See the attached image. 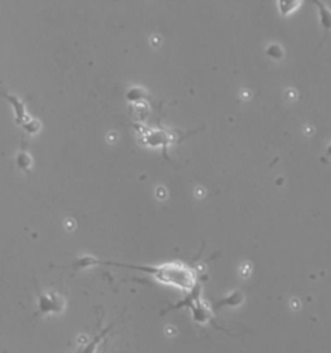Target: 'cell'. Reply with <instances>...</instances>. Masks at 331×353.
<instances>
[{"instance_id":"obj_1","label":"cell","mask_w":331,"mask_h":353,"mask_svg":"<svg viewBox=\"0 0 331 353\" xmlns=\"http://www.w3.org/2000/svg\"><path fill=\"white\" fill-rule=\"evenodd\" d=\"M113 265L126 269L139 270L152 277L156 282L161 285L170 286L181 291L190 292L195 286L198 285V274L187 264L181 261H172V263H164L160 265H129V264L114 263V261H103V260H95V265Z\"/></svg>"},{"instance_id":"obj_2","label":"cell","mask_w":331,"mask_h":353,"mask_svg":"<svg viewBox=\"0 0 331 353\" xmlns=\"http://www.w3.org/2000/svg\"><path fill=\"white\" fill-rule=\"evenodd\" d=\"M181 308H187L191 312V318L195 324L207 325L213 320V312L209 308V305L201 299V286L196 285L190 292H187L185 299L174 305H170L165 309V313L172 311H177Z\"/></svg>"},{"instance_id":"obj_3","label":"cell","mask_w":331,"mask_h":353,"mask_svg":"<svg viewBox=\"0 0 331 353\" xmlns=\"http://www.w3.org/2000/svg\"><path fill=\"white\" fill-rule=\"evenodd\" d=\"M0 94L3 95L5 99H8L9 103L12 104V107L14 108V120H16L17 125L22 126L29 134L36 133V131L39 130V127H40V123H39L36 120H34L31 116L27 114L22 101L19 100L16 95L9 94V92L1 90V88H0Z\"/></svg>"},{"instance_id":"obj_4","label":"cell","mask_w":331,"mask_h":353,"mask_svg":"<svg viewBox=\"0 0 331 353\" xmlns=\"http://www.w3.org/2000/svg\"><path fill=\"white\" fill-rule=\"evenodd\" d=\"M65 300L58 292H42L38 296V311L40 315H58L64 312Z\"/></svg>"},{"instance_id":"obj_5","label":"cell","mask_w":331,"mask_h":353,"mask_svg":"<svg viewBox=\"0 0 331 353\" xmlns=\"http://www.w3.org/2000/svg\"><path fill=\"white\" fill-rule=\"evenodd\" d=\"M144 143L149 147H166L172 142L170 134L159 129H151L144 134Z\"/></svg>"},{"instance_id":"obj_6","label":"cell","mask_w":331,"mask_h":353,"mask_svg":"<svg viewBox=\"0 0 331 353\" xmlns=\"http://www.w3.org/2000/svg\"><path fill=\"white\" fill-rule=\"evenodd\" d=\"M244 303V295L240 291L235 290L231 294H229L227 296H225L224 299H221L216 303L214 309H220L222 307H230V308H237L239 305H242Z\"/></svg>"},{"instance_id":"obj_7","label":"cell","mask_w":331,"mask_h":353,"mask_svg":"<svg viewBox=\"0 0 331 353\" xmlns=\"http://www.w3.org/2000/svg\"><path fill=\"white\" fill-rule=\"evenodd\" d=\"M112 328H113V325H110V326H108V328L104 329V330L101 331L100 334H97L96 337H95L94 339H92V341L87 342V343L84 344V347L82 348V350L79 351L78 353H96L97 347L100 346L101 342L104 341V338L107 337V334L109 333L110 330H112Z\"/></svg>"},{"instance_id":"obj_8","label":"cell","mask_w":331,"mask_h":353,"mask_svg":"<svg viewBox=\"0 0 331 353\" xmlns=\"http://www.w3.org/2000/svg\"><path fill=\"white\" fill-rule=\"evenodd\" d=\"M316 6L318 8V14H320V22L322 27L326 30H331V9L326 4L321 1H315Z\"/></svg>"},{"instance_id":"obj_9","label":"cell","mask_w":331,"mask_h":353,"mask_svg":"<svg viewBox=\"0 0 331 353\" xmlns=\"http://www.w3.org/2000/svg\"><path fill=\"white\" fill-rule=\"evenodd\" d=\"M300 4H302L300 1H278L277 5H278L279 13L282 16H289L298 9Z\"/></svg>"},{"instance_id":"obj_10","label":"cell","mask_w":331,"mask_h":353,"mask_svg":"<svg viewBox=\"0 0 331 353\" xmlns=\"http://www.w3.org/2000/svg\"><path fill=\"white\" fill-rule=\"evenodd\" d=\"M144 97H146V92L140 87H131L126 94V99L131 103H139Z\"/></svg>"},{"instance_id":"obj_11","label":"cell","mask_w":331,"mask_h":353,"mask_svg":"<svg viewBox=\"0 0 331 353\" xmlns=\"http://www.w3.org/2000/svg\"><path fill=\"white\" fill-rule=\"evenodd\" d=\"M266 53L272 58H276V60H279V58H282L285 56V52H283L282 47L278 43H272L270 45H268Z\"/></svg>"},{"instance_id":"obj_12","label":"cell","mask_w":331,"mask_h":353,"mask_svg":"<svg viewBox=\"0 0 331 353\" xmlns=\"http://www.w3.org/2000/svg\"><path fill=\"white\" fill-rule=\"evenodd\" d=\"M17 165H18L19 169H27L30 165H31V159L27 153H19L17 156Z\"/></svg>"},{"instance_id":"obj_13","label":"cell","mask_w":331,"mask_h":353,"mask_svg":"<svg viewBox=\"0 0 331 353\" xmlns=\"http://www.w3.org/2000/svg\"><path fill=\"white\" fill-rule=\"evenodd\" d=\"M328 155L330 156V157H331V144H330V146L328 147Z\"/></svg>"}]
</instances>
